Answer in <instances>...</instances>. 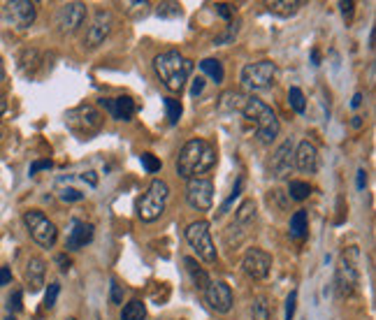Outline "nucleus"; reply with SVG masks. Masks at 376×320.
Instances as JSON below:
<instances>
[{"instance_id":"4468645a","label":"nucleus","mask_w":376,"mask_h":320,"mask_svg":"<svg viewBox=\"0 0 376 320\" xmlns=\"http://www.w3.org/2000/svg\"><path fill=\"white\" fill-rule=\"evenodd\" d=\"M204 301L214 309L216 313H230L235 304L233 288L226 281H209V286L204 288Z\"/></svg>"},{"instance_id":"4be33fe9","label":"nucleus","mask_w":376,"mask_h":320,"mask_svg":"<svg viewBox=\"0 0 376 320\" xmlns=\"http://www.w3.org/2000/svg\"><path fill=\"white\" fill-rule=\"evenodd\" d=\"M288 232H290V237L297 239V242H302V239L309 235V216L305 209H300V212H295L293 216H290Z\"/></svg>"},{"instance_id":"09e8293b","label":"nucleus","mask_w":376,"mask_h":320,"mask_svg":"<svg viewBox=\"0 0 376 320\" xmlns=\"http://www.w3.org/2000/svg\"><path fill=\"white\" fill-rule=\"evenodd\" d=\"M360 104H362V93H355V95H353V100H351V107L357 109Z\"/></svg>"},{"instance_id":"3c124183","label":"nucleus","mask_w":376,"mask_h":320,"mask_svg":"<svg viewBox=\"0 0 376 320\" xmlns=\"http://www.w3.org/2000/svg\"><path fill=\"white\" fill-rule=\"evenodd\" d=\"M312 58H314V65H318V63H320V54H318V49H314V52H312Z\"/></svg>"},{"instance_id":"b1692460","label":"nucleus","mask_w":376,"mask_h":320,"mask_svg":"<svg viewBox=\"0 0 376 320\" xmlns=\"http://www.w3.org/2000/svg\"><path fill=\"white\" fill-rule=\"evenodd\" d=\"M258 216V209H256V202L253 200H244L242 205L237 207V214H235V220L233 223L235 225H239V227H251L253 225V220H256Z\"/></svg>"},{"instance_id":"7ed1b4c3","label":"nucleus","mask_w":376,"mask_h":320,"mask_svg":"<svg viewBox=\"0 0 376 320\" xmlns=\"http://www.w3.org/2000/svg\"><path fill=\"white\" fill-rule=\"evenodd\" d=\"M154 70L167 91L179 93L193 72V60H188L177 49H167V52H161L154 58Z\"/></svg>"},{"instance_id":"a19ab883","label":"nucleus","mask_w":376,"mask_h":320,"mask_svg":"<svg viewBox=\"0 0 376 320\" xmlns=\"http://www.w3.org/2000/svg\"><path fill=\"white\" fill-rule=\"evenodd\" d=\"M8 311H21V290H14L8 299Z\"/></svg>"},{"instance_id":"f8f14e48","label":"nucleus","mask_w":376,"mask_h":320,"mask_svg":"<svg viewBox=\"0 0 376 320\" xmlns=\"http://www.w3.org/2000/svg\"><path fill=\"white\" fill-rule=\"evenodd\" d=\"M86 21V5L84 3H65L56 12V26L60 33H77Z\"/></svg>"},{"instance_id":"6e6552de","label":"nucleus","mask_w":376,"mask_h":320,"mask_svg":"<svg viewBox=\"0 0 376 320\" xmlns=\"http://www.w3.org/2000/svg\"><path fill=\"white\" fill-rule=\"evenodd\" d=\"M186 242L196 251V255L200 258L202 262H216L218 260V253H216V246L211 242V230H209V223L207 220H196L186 227Z\"/></svg>"},{"instance_id":"c9c22d12","label":"nucleus","mask_w":376,"mask_h":320,"mask_svg":"<svg viewBox=\"0 0 376 320\" xmlns=\"http://www.w3.org/2000/svg\"><path fill=\"white\" fill-rule=\"evenodd\" d=\"M58 295H60V283H49V288H47V293H45V309H54L56 306V299H58Z\"/></svg>"},{"instance_id":"7c9ffc66","label":"nucleus","mask_w":376,"mask_h":320,"mask_svg":"<svg viewBox=\"0 0 376 320\" xmlns=\"http://www.w3.org/2000/svg\"><path fill=\"white\" fill-rule=\"evenodd\" d=\"M163 104H165L169 126H177L179 119H181V112H184V109H181V102L174 100V98H165V100H163Z\"/></svg>"},{"instance_id":"2f4dec72","label":"nucleus","mask_w":376,"mask_h":320,"mask_svg":"<svg viewBox=\"0 0 376 320\" xmlns=\"http://www.w3.org/2000/svg\"><path fill=\"white\" fill-rule=\"evenodd\" d=\"M242 186H244V176H237V181H235V186H233V193L228 195V200L223 202L221 209H218V216H223V214H226L228 209L235 205V200H237L239 195H242Z\"/></svg>"},{"instance_id":"79ce46f5","label":"nucleus","mask_w":376,"mask_h":320,"mask_svg":"<svg viewBox=\"0 0 376 320\" xmlns=\"http://www.w3.org/2000/svg\"><path fill=\"white\" fill-rule=\"evenodd\" d=\"M353 8H355V3L353 0H342L339 3V10H342V14H344V19H353Z\"/></svg>"},{"instance_id":"5701e85b","label":"nucleus","mask_w":376,"mask_h":320,"mask_svg":"<svg viewBox=\"0 0 376 320\" xmlns=\"http://www.w3.org/2000/svg\"><path fill=\"white\" fill-rule=\"evenodd\" d=\"M184 264H186V272L191 274L193 283H196V288H198V290H202V293H204V288H207V286H209V281H211V279H209V274L204 272V269L198 264L196 258H191V255L184 258Z\"/></svg>"},{"instance_id":"a211bd4d","label":"nucleus","mask_w":376,"mask_h":320,"mask_svg":"<svg viewBox=\"0 0 376 320\" xmlns=\"http://www.w3.org/2000/svg\"><path fill=\"white\" fill-rule=\"evenodd\" d=\"M100 107L107 114H112V119L117 121H130L135 116V100L130 95H119V98H102Z\"/></svg>"},{"instance_id":"37998d69","label":"nucleus","mask_w":376,"mask_h":320,"mask_svg":"<svg viewBox=\"0 0 376 320\" xmlns=\"http://www.w3.org/2000/svg\"><path fill=\"white\" fill-rule=\"evenodd\" d=\"M54 168V163L49 158H45V160H35L33 165H30V174H38L40 170H51Z\"/></svg>"},{"instance_id":"c03bdc74","label":"nucleus","mask_w":376,"mask_h":320,"mask_svg":"<svg viewBox=\"0 0 376 320\" xmlns=\"http://www.w3.org/2000/svg\"><path fill=\"white\" fill-rule=\"evenodd\" d=\"M204 82H207L204 77H196V79H193V84H191V95L193 98H198L204 91Z\"/></svg>"},{"instance_id":"f704fd0d","label":"nucleus","mask_w":376,"mask_h":320,"mask_svg":"<svg viewBox=\"0 0 376 320\" xmlns=\"http://www.w3.org/2000/svg\"><path fill=\"white\" fill-rule=\"evenodd\" d=\"M139 160H142V168L147 170L149 174H156V172H161V168H163V163L154 156V153H142Z\"/></svg>"},{"instance_id":"a18cd8bd","label":"nucleus","mask_w":376,"mask_h":320,"mask_svg":"<svg viewBox=\"0 0 376 320\" xmlns=\"http://www.w3.org/2000/svg\"><path fill=\"white\" fill-rule=\"evenodd\" d=\"M56 264H58L60 272H68V269H70V258L65 255V253H60V255H56Z\"/></svg>"},{"instance_id":"8fccbe9b","label":"nucleus","mask_w":376,"mask_h":320,"mask_svg":"<svg viewBox=\"0 0 376 320\" xmlns=\"http://www.w3.org/2000/svg\"><path fill=\"white\" fill-rule=\"evenodd\" d=\"M351 126H353L355 130H357V128H362V116H353V121H351Z\"/></svg>"},{"instance_id":"58836bf2","label":"nucleus","mask_w":376,"mask_h":320,"mask_svg":"<svg viewBox=\"0 0 376 320\" xmlns=\"http://www.w3.org/2000/svg\"><path fill=\"white\" fill-rule=\"evenodd\" d=\"M295 306H297V290H290V295L286 297V318L283 320L295 318Z\"/></svg>"},{"instance_id":"6ab92c4d","label":"nucleus","mask_w":376,"mask_h":320,"mask_svg":"<svg viewBox=\"0 0 376 320\" xmlns=\"http://www.w3.org/2000/svg\"><path fill=\"white\" fill-rule=\"evenodd\" d=\"M93 237H95V227L91 223H86V220L75 218L70 223V232H68V249L70 251H80L86 244L93 242Z\"/></svg>"},{"instance_id":"72a5a7b5","label":"nucleus","mask_w":376,"mask_h":320,"mask_svg":"<svg viewBox=\"0 0 376 320\" xmlns=\"http://www.w3.org/2000/svg\"><path fill=\"white\" fill-rule=\"evenodd\" d=\"M126 12H128L130 16H135V19H139V16H147L151 12V3L149 0H142V3H126Z\"/></svg>"},{"instance_id":"603ef678","label":"nucleus","mask_w":376,"mask_h":320,"mask_svg":"<svg viewBox=\"0 0 376 320\" xmlns=\"http://www.w3.org/2000/svg\"><path fill=\"white\" fill-rule=\"evenodd\" d=\"M5 109H8V104H5V100H0V114H3Z\"/></svg>"},{"instance_id":"f257e3e1","label":"nucleus","mask_w":376,"mask_h":320,"mask_svg":"<svg viewBox=\"0 0 376 320\" xmlns=\"http://www.w3.org/2000/svg\"><path fill=\"white\" fill-rule=\"evenodd\" d=\"M221 109L228 112H239L246 116V121L253 123V130L260 144H272L279 133H281V123H279L277 114L272 112L270 104L246 93H237V91H228L221 95Z\"/></svg>"},{"instance_id":"ea45409f","label":"nucleus","mask_w":376,"mask_h":320,"mask_svg":"<svg viewBox=\"0 0 376 320\" xmlns=\"http://www.w3.org/2000/svg\"><path fill=\"white\" fill-rule=\"evenodd\" d=\"M216 14L230 21V19L235 16V8H233V5H228V3H218V5H216Z\"/></svg>"},{"instance_id":"dca6fc26","label":"nucleus","mask_w":376,"mask_h":320,"mask_svg":"<svg viewBox=\"0 0 376 320\" xmlns=\"http://www.w3.org/2000/svg\"><path fill=\"white\" fill-rule=\"evenodd\" d=\"M293 153H295L293 139H286L279 144V149L274 151V156L270 160V170H272V174H274V179H288L290 176V172L295 168Z\"/></svg>"},{"instance_id":"c756f323","label":"nucleus","mask_w":376,"mask_h":320,"mask_svg":"<svg viewBox=\"0 0 376 320\" xmlns=\"http://www.w3.org/2000/svg\"><path fill=\"white\" fill-rule=\"evenodd\" d=\"M251 318L253 320H270V301H268V297H256V299H253Z\"/></svg>"},{"instance_id":"20e7f679","label":"nucleus","mask_w":376,"mask_h":320,"mask_svg":"<svg viewBox=\"0 0 376 320\" xmlns=\"http://www.w3.org/2000/svg\"><path fill=\"white\" fill-rule=\"evenodd\" d=\"M362 253L357 246H349V249L342 251L337 260V269H335V286H337V295L339 297H353V295L360 290L362 283Z\"/></svg>"},{"instance_id":"473e14b6","label":"nucleus","mask_w":376,"mask_h":320,"mask_svg":"<svg viewBox=\"0 0 376 320\" xmlns=\"http://www.w3.org/2000/svg\"><path fill=\"white\" fill-rule=\"evenodd\" d=\"M58 198L63 202H80L86 198V193H82L80 188H72V186H58Z\"/></svg>"},{"instance_id":"bb28decb","label":"nucleus","mask_w":376,"mask_h":320,"mask_svg":"<svg viewBox=\"0 0 376 320\" xmlns=\"http://www.w3.org/2000/svg\"><path fill=\"white\" fill-rule=\"evenodd\" d=\"M309 195H312V186L307 181H288V198L297 200V202H305Z\"/></svg>"},{"instance_id":"864d4df0","label":"nucleus","mask_w":376,"mask_h":320,"mask_svg":"<svg viewBox=\"0 0 376 320\" xmlns=\"http://www.w3.org/2000/svg\"><path fill=\"white\" fill-rule=\"evenodd\" d=\"M5 75V70H3V63H0V77H3Z\"/></svg>"},{"instance_id":"39448f33","label":"nucleus","mask_w":376,"mask_h":320,"mask_svg":"<svg viewBox=\"0 0 376 320\" xmlns=\"http://www.w3.org/2000/svg\"><path fill=\"white\" fill-rule=\"evenodd\" d=\"M167 200H169V186L163 179H154L149 183V188L137 198V205H135L137 218L142 220V223L158 220L163 214H165Z\"/></svg>"},{"instance_id":"aec40b11","label":"nucleus","mask_w":376,"mask_h":320,"mask_svg":"<svg viewBox=\"0 0 376 320\" xmlns=\"http://www.w3.org/2000/svg\"><path fill=\"white\" fill-rule=\"evenodd\" d=\"M45 274H47V262L42 258L33 255L26 264V283L30 293H38L45 286Z\"/></svg>"},{"instance_id":"de8ad7c7","label":"nucleus","mask_w":376,"mask_h":320,"mask_svg":"<svg viewBox=\"0 0 376 320\" xmlns=\"http://www.w3.org/2000/svg\"><path fill=\"white\" fill-rule=\"evenodd\" d=\"M357 190H365V186H367V172L365 170H357Z\"/></svg>"},{"instance_id":"1a4fd4ad","label":"nucleus","mask_w":376,"mask_h":320,"mask_svg":"<svg viewBox=\"0 0 376 320\" xmlns=\"http://www.w3.org/2000/svg\"><path fill=\"white\" fill-rule=\"evenodd\" d=\"M65 123H68L72 133L89 139L91 135H95L102 128V114L93 104H80V107L70 109V112L65 114Z\"/></svg>"},{"instance_id":"9b49d317","label":"nucleus","mask_w":376,"mask_h":320,"mask_svg":"<svg viewBox=\"0 0 376 320\" xmlns=\"http://www.w3.org/2000/svg\"><path fill=\"white\" fill-rule=\"evenodd\" d=\"M5 16L14 28L26 30L35 23L38 8L30 0H10V3H5Z\"/></svg>"},{"instance_id":"cd10ccee","label":"nucleus","mask_w":376,"mask_h":320,"mask_svg":"<svg viewBox=\"0 0 376 320\" xmlns=\"http://www.w3.org/2000/svg\"><path fill=\"white\" fill-rule=\"evenodd\" d=\"M288 104H290V109H293L295 114H305L307 112V98L300 89H297V86H290L288 89Z\"/></svg>"},{"instance_id":"f3484780","label":"nucleus","mask_w":376,"mask_h":320,"mask_svg":"<svg viewBox=\"0 0 376 320\" xmlns=\"http://www.w3.org/2000/svg\"><path fill=\"white\" fill-rule=\"evenodd\" d=\"M293 163H295V168L302 172V174H316V170H318V151H316V146H314L309 139H302L300 144L295 146Z\"/></svg>"},{"instance_id":"f03ea898","label":"nucleus","mask_w":376,"mask_h":320,"mask_svg":"<svg viewBox=\"0 0 376 320\" xmlns=\"http://www.w3.org/2000/svg\"><path fill=\"white\" fill-rule=\"evenodd\" d=\"M216 165V149L207 139H191L181 146L177 156V174L191 181L200 179V174L209 172Z\"/></svg>"},{"instance_id":"49530a36","label":"nucleus","mask_w":376,"mask_h":320,"mask_svg":"<svg viewBox=\"0 0 376 320\" xmlns=\"http://www.w3.org/2000/svg\"><path fill=\"white\" fill-rule=\"evenodd\" d=\"M10 281H12V269L10 267H0V288L8 286Z\"/></svg>"},{"instance_id":"393cba45","label":"nucleus","mask_w":376,"mask_h":320,"mask_svg":"<svg viewBox=\"0 0 376 320\" xmlns=\"http://www.w3.org/2000/svg\"><path fill=\"white\" fill-rule=\"evenodd\" d=\"M200 70H202V75H207L211 82H216V84H221L223 79H226V70H223V63L218 58L200 60Z\"/></svg>"},{"instance_id":"a878e982","label":"nucleus","mask_w":376,"mask_h":320,"mask_svg":"<svg viewBox=\"0 0 376 320\" xmlns=\"http://www.w3.org/2000/svg\"><path fill=\"white\" fill-rule=\"evenodd\" d=\"M147 318V304L142 299H130L121 309V320H144Z\"/></svg>"},{"instance_id":"9d476101","label":"nucleus","mask_w":376,"mask_h":320,"mask_svg":"<svg viewBox=\"0 0 376 320\" xmlns=\"http://www.w3.org/2000/svg\"><path fill=\"white\" fill-rule=\"evenodd\" d=\"M186 202L196 212H209L214 205V183L209 179H191L186 183Z\"/></svg>"},{"instance_id":"423d86ee","label":"nucleus","mask_w":376,"mask_h":320,"mask_svg":"<svg viewBox=\"0 0 376 320\" xmlns=\"http://www.w3.org/2000/svg\"><path fill=\"white\" fill-rule=\"evenodd\" d=\"M277 79V63L272 60H258V63H248L242 67L239 84L242 89L248 91V95L260 93V91H268L274 86Z\"/></svg>"},{"instance_id":"5fc2aeb1","label":"nucleus","mask_w":376,"mask_h":320,"mask_svg":"<svg viewBox=\"0 0 376 320\" xmlns=\"http://www.w3.org/2000/svg\"><path fill=\"white\" fill-rule=\"evenodd\" d=\"M68 320H77V318H68Z\"/></svg>"},{"instance_id":"4c0bfd02","label":"nucleus","mask_w":376,"mask_h":320,"mask_svg":"<svg viewBox=\"0 0 376 320\" xmlns=\"http://www.w3.org/2000/svg\"><path fill=\"white\" fill-rule=\"evenodd\" d=\"M235 35H237V23H230L226 33H223V35H216L214 45H228V42H233V40H235Z\"/></svg>"},{"instance_id":"c85d7f7f","label":"nucleus","mask_w":376,"mask_h":320,"mask_svg":"<svg viewBox=\"0 0 376 320\" xmlns=\"http://www.w3.org/2000/svg\"><path fill=\"white\" fill-rule=\"evenodd\" d=\"M156 14L161 19H177V16H181V5L174 3V0H165V3L156 5Z\"/></svg>"},{"instance_id":"0eeeda50","label":"nucleus","mask_w":376,"mask_h":320,"mask_svg":"<svg viewBox=\"0 0 376 320\" xmlns=\"http://www.w3.org/2000/svg\"><path fill=\"white\" fill-rule=\"evenodd\" d=\"M23 225H26L30 239L35 244L42 246V249H51L58 239V227L54 225V220H49L42 212L38 209H28L23 214Z\"/></svg>"},{"instance_id":"412c9836","label":"nucleus","mask_w":376,"mask_h":320,"mask_svg":"<svg viewBox=\"0 0 376 320\" xmlns=\"http://www.w3.org/2000/svg\"><path fill=\"white\" fill-rule=\"evenodd\" d=\"M302 5H305L302 0H272V3H265V8H268L270 14L281 16V19H290V16H295L300 12Z\"/></svg>"},{"instance_id":"2eb2a0df","label":"nucleus","mask_w":376,"mask_h":320,"mask_svg":"<svg viewBox=\"0 0 376 320\" xmlns=\"http://www.w3.org/2000/svg\"><path fill=\"white\" fill-rule=\"evenodd\" d=\"M114 28V16L109 10H100L98 14L93 16V21H91V26L86 30V47L89 49H95L100 47L102 42L109 38V33H112Z\"/></svg>"},{"instance_id":"ddd939ff","label":"nucleus","mask_w":376,"mask_h":320,"mask_svg":"<svg viewBox=\"0 0 376 320\" xmlns=\"http://www.w3.org/2000/svg\"><path fill=\"white\" fill-rule=\"evenodd\" d=\"M242 269H244L246 276H251V279L256 281H263L270 276V269H272V255L268 251L263 249H248L244 253V260H242Z\"/></svg>"},{"instance_id":"e433bc0d","label":"nucleus","mask_w":376,"mask_h":320,"mask_svg":"<svg viewBox=\"0 0 376 320\" xmlns=\"http://www.w3.org/2000/svg\"><path fill=\"white\" fill-rule=\"evenodd\" d=\"M109 301L112 304H124V286H119L117 279H112V286H109Z\"/></svg>"}]
</instances>
